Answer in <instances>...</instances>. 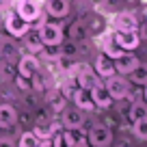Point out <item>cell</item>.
<instances>
[{"mask_svg":"<svg viewBox=\"0 0 147 147\" xmlns=\"http://www.w3.org/2000/svg\"><path fill=\"white\" fill-rule=\"evenodd\" d=\"M115 30H136L138 28V18L130 11H121L115 15V22H113Z\"/></svg>","mask_w":147,"mask_h":147,"instance_id":"ba28073f","label":"cell"},{"mask_svg":"<svg viewBox=\"0 0 147 147\" xmlns=\"http://www.w3.org/2000/svg\"><path fill=\"white\" fill-rule=\"evenodd\" d=\"M7 30L13 37H24L30 28H28V22H24L18 13H9L7 15Z\"/></svg>","mask_w":147,"mask_h":147,"instance_id":"30bf717a","label":"cell"},{"mask_svg":"<svg viewBox=\"0 0 147 147\" xmlns=\"http://www.w3.org/2000/svg\"><path fill=\"white\" fill-rule=\"evenodd\" d=\"M18 121V110L11 104H0V128H11Z\"/></svg>","mask_w":147,"mask_h":147,"instance_id":"9a60e30c","label":"cell"},{"mask_svg":"<svg viewBox=\"0 0 147 147\" xmlns=\"http://www.w3.org/2000/svg\"><path fill=\"white\" fill-rule=\"evenodd\" d=\"M18 69H20V76L30 80L32 76L39 71V61L35 59V54H24L22 61H20V65H18Z\"/></svg>","mask_w":147,"mask_h":147,"instance_id":"7c38bea8","label":"cell"},{"mask_svg":"<svg viewBox=\"0 0 147 147\" xmlns=\"http://www.w3.org/2000/svg\"><path fill=\"white\" fill-rule=\"evenodd\" d=\"M93 71L97 74V76H102V78H110V76H115V61L113 59H108L106 54H102V56H97V61H95V69Z\"/></svg>","mask_w":147,"mask_h":147,"instance_id":"5bb4252c","label":"cell"},{"mask_svg":"<svg viewBox=\"0 0 147 147\" xmlns=\"http://www.w3.org/2000/svg\"><path fill=\"white\" fill-rule=\"evenodd\" d=\"M132 132H134V136H136V138L147 141V117L134 121V123H132Z\"/></svg>","mask_w":147,"mask_h":147,"instance_id":"7402d4cb","label":"cell"},{"mask_svg":"<svg viewBox=\"0 0 147 147\" xmlns=\"http://www.w3.org/2000/svg\"><path fill=\"white\" fill-rule=\"evenodd\" d=\"M18 84H20V87H22V89H28V87H30V82H28V78H24V76H18Z\"/></svg>","mask_w":147,"mask_h":147,"instance_id":"4316f807","label":"cell"},{"mask_svg":"<svg viewBox=\"0 0 147 147\" xmlns=\"http://www.w3.org/2000/svg\"><path fill=\"white\" fill-rule=\"evenodd\" d=\"M82 123H84V110L69 108L63 113V125L67 130H78V128H82Z\"/></svg>","mask_w":147,"mask_h":147,"instance_id":"8fae6325","label":"cell"},{"mask_svg":"<svg viewBox=\"0 0 147 147\" xmlns=\"http://www.w3.org/2000/svg\"><path fill=\"white\" fill-rule=\"evenodd\" d=\"M0 147H15V145H13V141H11V138L0 136Z\"/></svg>","mask_w":147,"mask_h":147,"instance_id":"484cf974","label":"cell"},{"mask_svg":"<svg viewBox=\"0 0 147 147\" xmlns=\"http://www.w3.org/2000/svg\"><path fill=\"white\" fill-rule=\"evenodd\" d=\"M52 147H80V141L71 130H63L52 136Z\"/></svg>","mask_w":147,"mask_h":147,"instance_id":"4fadbf2b","label":"cell"},{"mask_svg":"<svg viewBox=\"0 0 147 147\" xmlns=\"http://www.w3.org/2000/svg\"><path fill=\"white\" fill-rule=\"evenodd\" d=\"M128 76H130V82L145 87V84H147V65H141V63H138L136 69H132Z\"/></svg>","mask_w":147,"mask_h":147,"instance_id":"ffe728a7","label":"cell"},{"mask_svg":"<svg viewBox=\"0 0 147 147\" xmlns=\"http://www.w3.org/2000/svg\"><path fill=\"white\" fill-rule=\"evenodd\" d=\"M39 145H41V141L32 132H24L22 136H20V143H18V147H39Z\"/></svg>","mask_w":147,"mask_h":147,"instance_id":"603a6c76","label":"cell"},{"mask_svg":"<svg viewBox=\"0 0 147 147\" xmlns=\"http://www.w3.org/2000/svg\"><path fill=\"white\" fill-rule=\"evenodd\" d=\"M138 63H141V61H138L132 52H123V54L115 61V71L119 74V76H128L132 69H136Z\"/></svg>","mask_w":147,"mask_h":147,"instance_id":"9c48e42d","label":"cell"},{"mask_svg":"<svg viewBox=\"0 0 147 147\" xmlns=\"http://www.w3.org/2000/svg\"><path fill=\"white\" fill-rule=\"evenodd\" d=\"M63 104H65V95H63V91L54 93V95H52V106H54V110H63Z\"/></svg>","mask_w":147,"mask_h":147,"instance_id":"d4e9b609","label":"cell"},{"mask_svg":"<svg viewBox=\"0 0 147 147\" xmlns=\"http://www.w3.org/2000/svg\"><path fill=\"white\" fill-rule=\"evenodd\" d=\"M41 52H46V56H48V59H59V56H63V54H61V48L59 46H43V50Z\"/></svg>","mask_w":147,"mask_h":147,"instance_id":"cb8c5ba5","label":"cell"},{"mask_svg":"<svg viewBox=\"0 0 147 147\" xmlns=\"http://www.w3.org/2000/svg\"><path fill=\"white\" fill-rule=\"evenodd\" d=\"M113 39L123 52H134L138 48V43H141V37H138L136 30H115Z\"/></svg>","mask_w":147,"mask_h":147,"instance_id":"3957f363","label":"cell"},{"mask_svg":"<svg viewBox=\"0 0 147 147\" xmlns=\"http://www.w3.org/2000/svg\"><path fill=\"white\" fill-rule=\"evenodd\" d=\"M143 117H147V104L145 102H132V106L128 110V119L134 123V121L143 119Z\"/></svg>","mask_w":147,"mask_h":147,"instance_id":"ac0fdd59","label":"cell"},{"mask_svg":"<svg viewBox=\"0 0 147 147\" xmlns=\"http://www.w3.org/2000/svg\"><path fill=\"white\" fill-rule=\"evenodd\" d=\"M71 100H74V104H76V108H80V110H93V108H95L93 102H91L89 91H84V89L76 87V91L71 93Z\"/></svg>","mask_w":147,"mask_h":147,"instance_id":"2e32d148","label":"cell"},{"mask_svg":"<svg viewBox=\"0 0 147 147\" xmlns=\"http://www.w3.org/2000/svg\"><path fill=\"white\" fill-rule=\"evenodd\" d=\"M7 2H9V0H0V11L7 9Z\"/></svg>","mask_w":147,"mask_h":147,"instance_id":"f1b7e54d","label":"cell"},{"mask_svg":"<svg viewBox=\"0 0 147 147\" xmlns=\"http://www.w3.org/2000/svg\"><path fill=\"white\" fill-rule=\"evenodd\" d=\"M15 13L24 20V22H35L39 18V2L37 0H18V11Z\"/></svg>","mask_w":147,"mask_h":147,"instance_id":"8992f818","label":"cell"},{"mask_svg":"<svg viewBox=\"0 0 147 147\" xmlns=\"http://www.w3.org/2000/svg\"><path fill=\"white\" fill-rule=\"evenodd\" d=\"M143 100H145V104H147V84L143 87Z\"/></svg>","mask_w":147,"mask_h":147,"instance_id":"83f0119b","label":"cell"},{"mask_svg":"<svg viewBox=\"0 0 147 147\" xmlns=\"http://www.w3.org/2000/svg\"><path fill=\"white\" fill-rule=\"evenodd\" d=\"M97 82H100V80H97V74L93 71V69H89V67H78L76 74H74V84L78 89L89 91V89H93Z\"/></svg>","mask_w":147,"mask_h":147,"instance_id":"5b68a950","label":"cell"},{"mask_svg":"<svg viewBox=\"0 0 147 147\" xmlns=\"http://www.w3.org/2000/svg\"><path fill=\"white\" fill-rule=\"evenodd\" d=\"M87 141L91 147H108L113 143V130L104 123H95L87 134Z\"/></svg>","mask_w":147,"mask_h":147,"instance_id":"6da1fadb","label":"cell"},{"mask_svg":"<svg viewBox=\"0 0 147 147\" xmlns=\"http://www.w3.org/2000/svg\"><path fill=\"white\" fill-rule=\"evenodd\" d=\"M104 54L108 56V59H113V61H117V59H119L121 54H123V50H121V48H119V46H117V43H115V39H113V35H110L108 39H106V41H104Z\"/></svg>","mask_w":147,"mask_h":147,"instance_id":"44dd1931","label":"cell"},{"mask_svg":"<svg viewBox=\"0 0 147 147\" xmlns=\"http://www.w3.org/2000/svg\"><path fill=\"white\" fill-rule=\"evenodd\" d=\"M39 39H41L43 46H61V41H63V28L59 24H41Z\"/></svg>","mask_w":147,"mask_h":147,"instance_id":"277c9868","label":"cell"},{"mask_svg":"<svg viewBox=\"0 0 147 147\" xmlns=\"http://www.w3.org/2000/svg\"><path fill=\"white\" fill-rule=\"evenodd\" d=\"M48 13L52 18H65L69 13V0H48Z\"/></svg>","mask_w":147,"mask_h":147,"instance_id":"e0dca14e","label":"cell"},{"mask_svg":"<svg viewBox=\"0 0 147 147\" xmlns=\"http://www.w3.org/2000/svg\"><path fill=\"white\" fill-rule=\"evenodd\" d=\"M106 91L110 93L113 100H123V97L130 95V82L123 78V76H110L106 78Z\"/></svg>","mask_w":147,"mask_h":147,"instance_id":"7a4b0ae2","label":"cell"},{"mask_svg":"<svg viewBox=\"0 0 147 147\" xmlns=\"http://www.w3.org/2000/svg\"><path fill=\"white\" fill-rule=\"evenodd\" d=\"M43 50V43L39 39V32H30L28 30V37H26V54H37V52Z\"/></svg>","mask_w":147,"mask_h":147,"instance_id":"d6986e66","label":"cell"},{"mask_svg":"<svg viewBox=\"0 0 147 147\" xmlns=\"http://www.w3.org/2000/svg\"><path fill=\"white\" fill-rule=\"evenodd\" d=\"M89 95H91V102H93L95 108H108V106L115 102L113 97H110V93L106 91V87L100 84V82H97L93 89H89Z\"/></svg>","mask_w":147,"mask_h":147,"instance_id":"52a82bcc","label":"cell"}]
</instances>
